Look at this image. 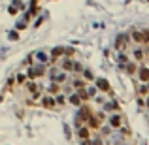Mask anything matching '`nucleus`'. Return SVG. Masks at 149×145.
Masks as SVG:
<instances>
[{
  "instance_id": "nucleus-26",
  "label": "nucleus",
  "mask_w": 149,
  "mask_h": 145,
  "mask_svg": "<svg viewBox=\"0 0 149 145\" xmlns=\"http://www.w3.org/2000/svg\"><path fill=\"white\" fill-rule=\"evenodd\" d=\"M9 40H13V41H15V40H19V34H17L15 30H13V32H9Z\"/></svg>"
},
{
  "instance_id": "nucleus-17",
  "label": "nucleus",
  "mask_w": 149,
  "mask_h": 145,
  "mask_svg": "<svg viewBox=\"0 0 149 145\" xmlns=\"http://www.w3.org/2000/svg\"><path fill=\"white\" fill-rule=\"evenodd\" d=\"M72 85L76 87V89H85V87H87V81H85V79H74Z\"/></svg>"
},
{
  "instance_id": "nucleus-29",
  "label": "nucleus",
  "mask_w": 149,
  "mask_h": 145,
  "mask_svg": "<svg viewBox=\"0 0 149 145\" xmlns=\"http://www.w3.org/2000/svg\"><path fill=\"white\" fill-rule=\"evenodd\" d=\"M25 27H27V25L23 23V21H21V23H17V30H23V28H25Z\"/></svg>"
},
{
  "instance_id": "nucleus-3",
  "label": "nucleus",
  "mask_w": 149,
  "mask_h": 145,
  "mask_svg": "<svg viewBox=\"0 0 149 145\" xmlns=\"http://www.w3.org/2000/svg\"><path fill=\"white\" fill-rule=\"evenodd\" d=\"M95 83H96V89L102 92H111V87H109L108 79H104V77H95Z\"/></svg>"
},
{
  "instance_id": "nucleus-9",
  "label": "nucleus",
  "mask_w": 149,
  "mask_h": 145,
  "mask_svg": "<svg viewBox=\"0 0 149 145\" xmlns=\"http://www.w3.org/2000/svg\"><path fill=\"white\" fill-rule=\"evenodd\" d=\"M130 38H132L134 43H144V32H142V30H132Z\"/></svg>"
},
{
  "instance_id": "nucleus-23",
  "label": "nucleus",
  "mask_w": 149,
  "mask_h": 145,
  "mask_svg": "<svg viewBox=\"0 0 149 145\" xmlns=\"http://www.w3.org/2000/svg\"><path fill=\"white\" fill-rule=\"evenodd\" d=\"M64 55H66L68 59H72L74 55H76V51H74V49H64Z\"/></svg>"
},
{
  "instance_id": "nucleus-31",
  "label": "nucleus",
  "mask_w": 149,
  "mask_h": 145,
  "mask_svg": "<svg viewBox=\"0 0 149 145\" xmlns=\"http://www.w3.org/2000/svg\"><path fill=\"white\" fill-rule=\"evenodd\" d=\"M147 2H149V0H147Z\"/></svg>"
},
{
  "instance_id": "nucleus-16",
  "label": "nucleus",
  "mask_w": 149,
  "mask_h": 145,
  "mask_svg": "<svg viewBox=\"0 0 149 145\" xmlns=\"http://www.w3.org/2000/svg\"><path fill=\"white\" fill-rule=\"evenodd\" d=\"M34 55H36V59L40 60L42 64H45V62H47V60H49V57H47V55H45L44 51H38V53H34Z\"/></svg>"
},
{
  "instance_id": "nucleus-24",
  "label": "nucleus",
  "mask_w": 149,
  "mask_h": 145,
  "mask_svg": "<svg viewBox=\"0 0 149 145\" xmlns=\"http://www.w3.org/2000/svg\"><path fill=\"white\" fill-rule=\"evenodd\" d=\"M142 32H144V43L147 45L149 43V30H142Z\"/></svg>"
},
{
  "instance_id": "nucleus-14",
  "label": "nucleus",
  "mask_w": 149,
  "mask_h": 145,
  "mask_svg": "<svg viewBox=\"0 0 149 145\" xmlns=\"http://www.w3.org/2000/svg\"><path fill=\"white\" fill-rule=\"evenodd\" d=\"M62 55H64V47H53V49H51V57H53V59H59Z\"/></svg>"
},
{
  "instance_id": "nucleus-8",
  "label": "nucleus",
  "mask_w": 149,
  "mask_h": 145,
  "mask_svg": "<svg viewBox=\"0 0 149 145\" xmlns=\"http://www.w3.org/2000/svg\"><path fill=\"white\" fill-rule=\"evenodd\" d=\"M77 136H79V140H87L91 136V128L87 124H81V126L77 128Z\"/></svg>"
},
{
  "instance_id": "nucleus-12",
  "label": "nucleus",
  "mask_w": 149,
  "mask_h": 145,
  "mask_svg": "<svg viewBox=\"0 0 149 145\" xmlns=\"http://www.w3.org/2000/svg\"><path fill=\"white\" fill-rule=\"evenodd\" d=\"M47 92H49L51 96H55L57 92H60V85H59V83H55V81H53L49 87H47Z\"/></svg>"
},
{
  "instance_id": "nucleus-18",
  "label": "nucleus",
  "mask_w": 149,
  "mask_h": 145,
  "mask_svg": "<svg viewBox=\"0 0 149 145\" xmlns=\"http://www.w3.org/2000/svg\"><path fill=\"white\" fill-rule=\"evenodd\" d=\"M123 68H127V72H128V74H130V76H132V74H136V70H138V66H136L134 62H127V64H125V66H123Z\"/></svg>"
},
{
  "instance_id": "nucleus-15",
  "label": "nucleus",
  "mask_w": 149,
  "mask_h": 145,
  "mask_svg": "<svg viewBox=\"0 0 149 145\" xmlns=\"http://www.w3.org/2000/svg\"><path fill=\"white\" fill-rule=\"evenodd\" d=\"M53 98H55V104H57V106H64V104H66V96L60 94V92H57Z\"/></svg>"
},
{
  "instance_id": "nucleus-11",
  "label": "nucleus",
  "mask_w": 149,
  "mask_h": 145,
  "mask_svg": "<svg viewBox=\"0 0 149 145\" xmlns=\"http://www.w3.org/2000/svg\"><path fill=\"white\" fill-rule=\"evenodd\" d=\"M145 55H147V53H145V49H142V47H138V49L132 51V57H134V60H138V62L145 59Z\"/></svg>"
},
{
  "instance_id": "nucleus-25",
  "label": "nucleus",
  "mask_w": 149,
  "mask_h": 145,
  "mask_svg": "<svg viewBox=\"0 0 149 145\" xmlns=\"http://www.w3.org/2000/svg\"><path fill=\"white\" fill-rule=\"evenodd\" d=\"M119 60H121V62L125 64V62H128V57H127L125 53H119Z\"/></svg>"
},
{
  "instance_id": "nucleus-7",
  "label": "nucleus",
  "mask_w": 149,
  "mask_h": 145,
  "mask_svg": "<svg viewBox=\"0 0 149 145\" xmlns=\"http://www.w3.org/2000/svg\"><path fill=\"white\" fill-rule=\"evenodd\" d=\"M128 41H130V40H128L127 34H119L117 41H115V45H117V49H125V47L128 45Z\"/></svg>"
},
{
  "instance_id": "nucleus-2",
  "label": "nucleus",
  "mask_w": 149,
  "mask_h": 145,
  "mask_svg": "<svg viewBox=\"0 0 149 145\" xmlns=\"http://www.w3.org/2000/svg\"><path fill=\"white\" fill-rule=\"evenodd\" d=\"M109 126H111V128H117V130H119V128L123 126V115L117 113V111L109 115Z\"/></svg>"
},
{
  "instance_id": "nucleus-13",
  "label": "nucleus",
  "mask_w": 149,
  "mask_h": 145,
  "mask_svg": "<svg viewBox=\"0 0 149 145\" xmlns=\"http://www.w3.org/2000/svg\"><path fill=\"white\" fill-rule=\"evenodd\" d=\"M25 85H27V91L28 92H36V91H40V89H42V85L38 87V83H34V81H27Z\"/></svg>"
},
{
  "instance_id": "nucleus-22",
  "label": "nucleus",
  "mask_w": 149,
  "mask_h": 145,
  "mask_svg": "<svg viewBox=\"0 0 149 145\" xmlns=\"http://www.w3.org/2000/svg\"><path fill=\"white\" fill-rule=\"evenodd\" d=\"M83 70V66L79 62H76V60H74V66H72V72H81Z\"/></svg>"
},
{
  "instance_id": "nucleus-30",
  "label": "nucleus",
  "mask_w": 149,
  "mask_h": 145,
  "mask_svg": "<svg viewBox=\"0 0 149 145\" xmlns=\"http://www.w3.org/2000/svg\"><path fill=\"white\" fill-rule=\"evenodd\" d=\"M81 145H91V140L87 138V140H81Z\"/></svg>"
},
{
  "instance_id": "nucleus-5",
  "label": "nucleus",
  "mask_w": 149,
  "mask_h": 145,
  "mask_svg": "<svg viewBox=\"0 0 149 145\" xmlns=\"http://www.w3.org/2000/svg\"><path fill=\"white\" fill-rule=\"evenodd\" d=\"M91 115H93V111H91L87 106H83V104L79 106V113H77V119H79L81 122H87V119H89Z\"/></svg>"
},
{
  "instance_id": "nucleus-4",
  "label": "nucleus",
  "mask_w": 149,
  "mask_h": 145,
  "mask_svg": "<svg viewBox=\"0 0 149 145\" xmlns=\"http://www.w3.org/2000/svg\"><path fill=\"white\" fill-rule=\"evenodd\" d=\"M136 74L140 77V83H149V68L147 66H138Z\"/></svg>"
},
{
  "instance_id": "nucleus-27",
  "label": "nucleus",
  "mask_w": 149,
  "mask_h": 145,
  "mask_svg": "<svg viewBox=\"0 0 149 145\" xmlns=\"http://www.w3.org/2000/svg\"><path fill=\"white\" fill-rule=\"evenodd\" d=\"M91 145H104V141L100 140V138H96V140H93V141H91Z\"/></svg>"
},
{
  "instance_id": "nucleus-6",
  "label": "nucleus",
  "mask_w": 149,
  "mask_h": 145,
  "mask_svg": "<svg viewBox=\"0 0 149 145\" xmlns=\"http://www.w3.org/2000/svg\"><path fill=\"white\" fill-rule=\"evenodd\" d=\"M42 106H44L45 109H55L57 108V104H55V98L51 94H45L44 98H42Z\"/></svg>"
},
{
  "instance_id": "nucleus-20",
  "label": "nucleus",
  "mask_w": 149,
  "mask_h": 145,
  "mask_svg": "<svg viewBox=\"0 0 149 145\" xmlns=\"http://www.w3.org/2000/svg\"><path fill=\"white\" fill-rule=\"evenodd\" d=\"M81 72H83V79L85 81H95V76H93L91 70H81Z\"/></svg>"
},
{
  "instance_id": "nucleus-21",
  "label": "nucleus",
  "mask_w": 149,
  "mask_h": 145,
  "mask_svg": "<svg viewBox=\"0 0 149 145\" xmlns=\"http://www.w3.org/2000/svg\"><path fill=\"white\" fill-rule=\"evenodd\" d=\"M77 96L81 98V102H83V100H89V94H87V87H85V89H77Z\"/></svg>"
},
{
  "instance_id": "nucleus-1",
  "label": "nucleus",
  "mask_w": 149,
  "mask_h": 145,
  "mask_svg": "<svg viewBox=\"0 0 149 145\" xmlns=\"http://www.w3.org/2000/svg\"><path fill=\"white\" fill-rule=\"evenodd\" d=\"M27 76L30 77V79H36V77L45 76V66H44V64H40V66H30L28 72H27Z\"/></svg>"
},
{
  "instance_id": "nucleus-19",
  "label": "nucleus",
  "mask_w": 149,
  "mask_h": 145,
  "mask_svg": "<svg viewBox=\"0 0 149 145\" xmlns=\"http://www.w3.org/2000/svg\"><path fill=\"white\" fill-rule=\"evenodd\" d=\"M72 66H74V60H72V59H66V60L62 62L64 72H72Z\"/></svg>"
},
{
  "instance_id": "nucleus-28",
  "label": "nucleus",
  "mask_w": 149,
  "mask_h": 145,
  "mask_svg": "<svg viewBox=\"0 0 149 145\" xmlns=\"http://www.w3.org/2000/svg\"><path fill=\"white\" fill-rule=\"evenodd\" d=\"M17 81H19V83H25V81H27V77H25V76H23V74H21V76L17 77Z\"/></svg>"
},
{
  "instance_id": "nucleus-10",
  "label": "nucleus",
  "mask_w": 149,
  "mask_h": 145,
  "mask_svg": "<svg viewBox=\"0 0 149 145\" xmlns=\"http://www.w3.org/2000/svg\"><path fill=\"white\" fill-rule=\"evenodd\" d=\"M66 102H70V104H72V106H76V108H79V106L83 104V102H81V98L77 96V92H76V94H70V96H66Z\"/></svg>"
}]
</instances>
